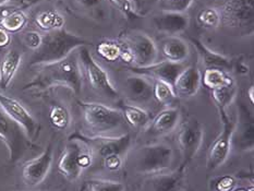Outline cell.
I'll return each mask as SVG.
<instances>
[{
    "label": "cell",
    "instance_id": "obj_1",
    "mask_svg": "<svg viewBox=\"0 0 254 191\" xmlns=\"http://www.w3.org/2000/svg\"><path fill=\"white\" fill-rule=\"evenodd\" d=\"M76 51L59 62L38 65L37 73L24 85L23 90L46 91L52 87L63 86L72 91L75 95H80L83 76Z\"/></svg>",
    "mask_w": 254,
    "mask_h": 191
},
{
    "label": "cell",
    "instance_id": "obj_2",
    "mask_svg": "<svg viewBox=\"0 0 254 191\" xmlns=\"http://www.w3.org/2000/svg\"><path fill=\"white\" fill-rule=\"evenodd\" d=\"M88 43L85 38L63 29L48 32L43 36L41 47L34 52L30 62L31 67L52 64L64 59L71 53L80 47L87 46Z\"/></svg>",
    "mask_w": 254,
    "mask_h": 191
},
{
    "label": "cell",
    "instance_id": "obj_3",
    "mask_svg": "<svg viewBox=\"0 0 254 191\" xmlns=\"http://www.w3.org/2000/svg\"><path fill=\"white\" fill-rule=\"evenodd\" d=\"M222 24L240 35H252L254 31V0H215Z\"/></svg>",
    "mask_w": 254,
    "mask_h": 191
},
{
    "label": "cell",
    "instance_id": "obj_4",
    "mask_svg": "<svg viewBox=\"0 0 254 191\" xmlns=\"http://www.w3.org/2000/svg\"><path fill=\"white\" fill-rule=\"evenodd\" d=\"M87 127L95 132H112L124 125L120 111L96 102H79Z\"/></svg>",
    "mask_w": 254,
    "mask_h": 191
},
{
    "label": "cell",
    "instance_id": "obj_5",
    "mask_svg": "<svg viewBox=\"0 0 254 191\" xmlns=\"http://www.w3.org/2000/svg\"><path fill=\"white\" fill-rule=\"evenodd\" d=\"M174 150L166 143L141 147L135 154V169L139 173L155 175L168 169L174 162Z\"/></svg>",
    "mask_w": 254,
    "mask_h": 191
},
{
    "label": "cell",
    "instance_id": "obj_6",
    "mask_svg": "<svg viewBox=\"0 0 254 191\" xmlns=\"http://www.w3.org/2000/svg\"><path fill=\"white\" fill-rule=\"evenodd\" d=\"M218 114L222 130L209 147L206 158L207 171H215L227 161L234 142L236 122L229 116L226 109H218Z\"/></svg>",
    "mask_w": 254,
    "mask_h": 191
},
{
    "label": "cell",
    "instance_id": "obj_7",
    "mask_svg": "<svg viewBox=\"0 0 254 191\" xmlns=\"http://www.w3.org/2000/svg\"><path fill=\"white\" fill-rule=\"evenodd\" d=\"M0 141L5 145L9 153V161L15 163L21 160L32 145L24 131L14 123L0 106Z\"/></svg>",
    "mask_w": 254,
    "mask_h": 191
},
{
    "label": "cell",
    "instance_id": "obj_8",
    "mask_svg": "<svg viewBox=\"0 0 254 191\" xmlns=\"http://www.w3.org/2000/svg\"><path fill=\"white\" fill-rule=\"evenodd\" d=\"M78 52L81 68H83L92 89L95 90L99 94L110 98H117L119 95L118 91L110 80L107 71L94 59L87 46L80 47Z\"/></svg>",
    "mask_w": 254,
    "mask_h": 191
},
{
    "label": "cell",
    "instance_id": "obj_9",
    "mask_svg": "<svg viewBox=\"0 0 254 191\" xmlns=\"http://www.w3.org/2000/svg\"><path fill=\"white\" fill-rule=\"evenodd\" d=\"M0 106L14 123L20 126L27 139L31 142L37 139L41 131V125L23 104L0 92Z\"/></svg>",
    "mask_w": 254,
    "mask_h": 191
},
{
    "label": "cell",
    "instance_id": "obj_10",
    "mask_svg": "<svg viewBox=\"0 0 254 191\" xmlns=\"http://www.w3.org/2000/svg\"><path fill=\"white\" fill-rule=\"evenodd\" d=\"M204 140V128L197 119L190 118L182 123L177 134V143L184 157V165H188L197 152Z\"/></svg>",
    "mask_w": 254,
    "mask_h": 191
},
{
    "label": "cell",
    "instance_id": "obj_11",
    "mask_svg": "<svg viewBox=\"0 0 254 191\" xmlns=\"http://www.w3.org/2000/svg\"><path fill=\"white\" fill-rule=\"evenodd\" d=\"M126 45L133 56L134 67H146L156 63L158 48L153 38L145 33L133 32L126 37Z\"/></svg>",
    "mask_w": 254,
    "mask_h": 191
},
{
    "label": "cell",
    "instance_id": "obj_12",
    "mask_svg": "<svg viewBox=\"0 0 254 191\" xmlns=\"http://www.w3.org/2000/svg\"><path fill=\"white\" fill-rule=\"evenodd\" d=\"M54 162L53 146L49 144L41 155L27 161L22 168V177L29 186L40 185L43 183L51 171Z\"/></svg>",
    "mask_w": 254,
    "mask_h": 191
},
{
    "label": "cell",
    "instance_id": "obj_13",
    "mask_svg": "<svg viewBox=\"0 0 254 191\" xmlns=\"http://www.w3.org/2000/svg\"><path fill=\"white\" fill-rule=\"evenodd\" d=\"M240 150L252 151L254 147V118L245 103L238 105V122L236 123L234 140Z\"/></svg>",
    "mask_w": 254,
    "mask_h": 191
},
{
    "label": "cell",
    "instance_id": "obj_14",
    "mask_svg": "<svg viewBox=\"0 0 254 191\" xmlns=\"http://www.w3.org/2000/svg\"><path fill=\"white\" fill-rule=\"evenodd\" d=\"M187 166L182 165L170 173L155 174L147 179L144 185L145 191H182L187 182Z\"/></svg>",
    "mask_w": 254,
    "mask_h": 191
},
{
    "label": "cell",
    "instance_id": "obj_15",
    "mask_svg": "<svg viewBox=\"0 0 254 191\" xmlns=\"http://www.w3.org/2000/svg\"><path fill=\"white\" fill-rule=\"evenodd\" d=\"M186 67L187 65H185V64H176L168 62V60H164V62H156L150 65H146V67H132L131 70L133 73L166 82L169 85L174 86L177 76Z\"/></svg>",
    "mask_w": 254,
    "mask_h": 191
},
{
    "label": "cell",
    "instance_id": "obj_16",
    "mask_svg": "<svg viewBox=\"0 0 254 191\" xmlns=\"http://www.w3.org/2000/svg\"><path fill=\"white\" fill-rule=\"evenodd\" d=\"M190 19L185 12H170L161 11V13L153 18V24L155 29L169 36H177L184 33L189 26Z\"/></svg>",
    "mask_w": 254,
    "mask_h": 191
},
{
    "label": "cell",
    "instance_id": "obj_17",
    "mask_svg": "<svg viewBox=\"0 0 254 191\" xmlns=\"http://www.w3.org/2000/svg\"><path fill=\"white\" fill-rule=\"evenodd\" d=\"M202 74L195 65H189L181 71L174 83V91L177 97L190 98L200 90Z\"/></svg>",
    "mask_w": 254,
    "mask_h": 191
},
{
    "label": "cell",
    "instance_id": "obj_18",
    "mask_svg": "<svg viewBox=\"0 0 254 191\" xmlns=\"http://www.w3.org/2000/svg\"><path fill=\"white\" fill-rule=\"evenodd\" d=\"M93 142H96L95 152L96 154L102 157L103 160L108 156L120 155L123 156L131 146V135L129 133L121 134L119 136H96L90 139Z\"/></svg>",
    "mask_w": 254,
    "mask_h": 191
},
{
    "label": "cell",
    "instance_id": "obj_19",
    "mask_svg": "<svg viewBox=\"0 0 254 191\" xmlns=\"http://www.w3.org/2000/svg\"><path fill=\"white\" fill-rule=\"evenodd\" d=\"M81 145L76 140H71L64 147L58 161L59 173L69 180H75L80 177L82 169L79 166V154Z\"/></svg>",
    "mask_w": 254,
    "mask_h": 191
},
{
    "label": "cell",
    "instance_id": "obj_20",
    "mask_svg": "<svg viewBox=\"0 0 254 191\" xmlns=\"http://www.w3.org/2000/svg\"><path fill=\"white\" fill-rule=\"evenodd\" d=\"M127 95L136 103L148 102L153 96V82L145 75L132 73L125 81Z\"/></svg>",
    "mask_w": 254,
    "mask_h": 191
},
{
    "label": "cell",
    "instance_id": "obj_21",
    "mask_svg": "<svg viewBox=\"0 0 254 191\" xmlns=\"http://www.w3.org/2000/svg\"><path fill=\"white\" fill-rule=\"evenodd\" d=\"M180 120V112L176 107H167L148 124L147 132L152 135H165L175 130Z\"/></svg>",
    "mask_w": 254,
    "mask_h": 191
},
{
    "label": "cell",
    "instance_id": "obj_22",
    "mask_svg": "<svg viewBox=\"0 0 254 191\" xmlns=\"http://www.w3.org/2000/svg\"><path fill=\"white\" fill-rule=\"evenodd\" d=\"M190 42L197 51L198 55L202 58L203 64L206 65V68H217L224 71H230L234 68V63L230 58L224 56V55L212 51L206 45L194 37H190Z\"/></svg>",
    "mask_w": 254,
    "mask_h": 191
},
{
    "label": "cell",
    "instance_id": "obj_23",
    "mask_svg": "<svg viewBox=\"0 0 254 191\" xmlns=\"http://www.w3.org/2000/svg\"><path fill=\"white\" fill-rule=\"evenodd\" d=\"M161 51L166 60L176 64H185L190 56L188 43L179 36H168L162 42Z\"/></svg>",
    "mask_w": 254,
    "mask_h": 191
},
{
    "label": "cell",
    "instance_id": "obj_24",
    "mask_svg": "<svg viewBox=\"0 0 254 191\" xmlns=\"http://www.w3.org/2000/svg\"><path fill=\"white\" fill-rule=\"evenodd\" d=\"M22 53L11 49L2 58L0 64V89L5 90L12 82L22 63Z\"/></svg>",
    "mask_w": 254,
    "mask_h": 191
},
{
    "label": "cell",
    "instance_id": "obj_25",
    "mask_svg": "<svg viewBox=\"0 0 254 191\" xmlns=\"http://www.w3.org/2000/svg\"><path fill=\"white\" fill-rule=\"evenodd\" d=\"M123 115L125 120H127L130 126L133 128L141 129L145 128L151 123V115L144 108L131 104L123 105Z\"/></svg>",
    "mask_w": 254,
    "mask_h": 191
},
{
    "label": "cell",
    "instance_id": "obj_26",
    "mask_svg": "<svg viewBox=\"0 0 254 191\" xmlns=\"http://www.w3.org/2000/svg\"><path fill=\"white\" fill-rule=\"evenodd\" d=\"M202 82L207 89L212 91L233 84L235 83V80L227 73V71L217 68H206L202 75Z\"/></svg>",
    "mask_w": 254,
    "mask_h": 191
},
{
    "label": "cell",
    "instance_id": "obj_27",
    "mask_svg": "<svg viewBox=\"0 0 254 191\" xmlns=\"http://www.w3.org/2000/svg\"><path fill=\"white\" fill-rule=\"evenodd\" d=\"M35 23L41 30L48 33L63 29L64 25V18L56 10H45L36 15Z\"/></svg>",
    "mask_w": 254,
    "mask_h": 191
},
{
    "label": "cell",
    "instance_id": "obj_28",
    "mask_svg": "<svg viewBox=\"0 0 254 191\" xmlns=\"http://www.w3.org/2000/svg\"><path fill=\"white\" fill-rule=\"evenodd\" d=\"M49 122L54 128L65 130L70 127L72 116L69 108L64 104H54L49 111Z\"/></svg>",
    "mask_w": 254,
    "mask_h": 191
},
{
    "label": "cell",
    "instance_id": "obj_29",
    "mask_svg": "<svg viewBox=\"0 0 254 191\" xmlns=\"http://www.w3.org/2000/svg\"><path fill=\"white\" fill-rule=\"evenodd\" d=\"M27 23V16L22 10H15L5 14L0 20V27L9 33H15L24 29Z\"/></svg>",
    "mask_w": 254,
    "mask_h": 191
},
{
    "label": "cell",
    "instance_id": "obj_30",
    "mask_svg": "<svg viewBox=\"0 0 254 191\" xmlns=\"http://www.w3.org/2000/svg\"><path fill=\"white\" fill-rule=\"evenodd\" d=\"M237 84L236 82L233 84L219 87L216 90L211 91V96L216 105L217 109H226L231 103L234 102L237 95Z\"/></svg>",
    "mask_w": 254,
    "mask_h": 191
},
{
    "label": "cell",
    "instance_id": "obj_31",
    "mask_svg": "<svg viewBox=\"0 0 254 191\" xmlns=\"http://www.w3.org/2000/svg\"><path fill=\"white\" fill-rule=\"evenodd\" d=\"M196 21L198 25L206 30H215L222 24L219 11L214 5H209L198 11Z\"/></svg>",
    "mask_w": 254,
    "mask_h": 191
},
{
    "label": "cell",
    "instance_id": "obj_32",
    "mask_svg": "<svg viewBox=\"0 0 254 191\" xmlns=\"http://www.w3.org/2000/svg\"><path fill=\"white\" fill-rule=\"evenodd\" d=\"M153 96L156 98L159 104L164 106H170L177 98L174 87L166 82L154 80L153 83Z\"/></svg>",
    "mask_w": 254,
    "mask_h": 191
},
{
    "label": "cell",
    "instance_id": "obj_33",
    "mask_svg": "<svg viewBox=\"0 0 254 191\" xmlns=\"http://www.w3.org/2000/svg\"><path fill=\"white\" fill-rule=\"evenodd\" d=\"M88 191H126L123 183L106 179H92L86 183Z\"/></svg>",
    "mask_w": 254,
    "mask_h": 191
},
{
    "label": "cell",
    "instance_id": "obj_34",
    "mask_svg": "<svg viewBox=\"0 0 254 191\" xmlns=\"http://www.w3.org/2000/svg\"><path fill=\"white\" fill-rule=\"evenodd\" d=\"M96 51L105 60L113 63L119 59L121 46L114 42H103L97 46Z\"/></svg>",
    "mask_w": 254,
    "mask_h": 191
},
{
    "label": "cell",
    "instance_id": "obj_35",
    "mask_svg": "<svg viewBox=\"0 0 254 191\" xmlns=\"http://www.w3.org/2000/svg\"><path fill=\"white\" fill-rule=\"evenodd\" d=\"M194 0H158V7L161 11H170V12H182L190 8Z\"/></svg>",
    "mask_w": 254,
    "mask_h": 191
},
{
    "label": "cell",
    "instance_id": "obj_36",
    "mask_svg": "<svg viewBox=\"0 0 254 191\" xmlns=\"http://www.w3.org/2000/svg\"><path fill=\"white\" fill-rule=\"evenodd\" d=\"M237 182L236 178L231 175H224L216 179H214L211 187L213 191H234L236 189Z\"/></svg>",
    "mask_w": 254,
    "mask_h": 191
},
{
    "label": "cell",
    "instance_id": "obj_37",
    "mask_svg": "<svg viewBox=\"0 0 254 191\" xmlns=\"http://www.w3.org/2000/svg\"><path fill=\"white\" fill-rule=\"evenodd\" d=\"M22 42H23L26 47H29L32 51H37L41 47L43 42V35L37 31H29L25 32L22 36Z\"/></svg>",
    "mask_w": 254,
    "mask_h": 191
},
{
    "label": "cell",
    "instance_id": "obj_38",
    "mask_svg": "<svg viewBox=\"0 0 254 191\" xmlns=\"http://www.w3.org/2000/svg\"><path fill=\"white\" fill-rule=\"evenodd\" d=\"M110 1H112L116 7H118L119 10L123 11V12L128 16L129 19L140 18V16L135 13L132 0H110Z\"/></svg>",
    "mask_w": 254,
    "mask_h": 191
},
{
    "label": "cell",
    "instance_id": "obj_39",
    "mask_svg": "<svg viewBox=\"0 0 254 191\" xmlns=\"http://www.w3.org/2000/svg\"><path fill=\"white\" fill-rule=\"evenodd\" d=\"M104 166L105 168H107L108 171L116 172L118 169L121 168L123 166V157L120 155H113V156H108L103 160Z\"/></svg>",
    "mask_w": 254,
    "mask_h": 191
},
{
    "label": "cell",
    "instance_id": "obj_40",
    "mask_svg": "<svg viewBox=\"0 0 254 191\" xmlns=\"http://www.w3.org/2000/svg\"><path fill=\"white\" fill-rule=\"evenodd\" d=\"M93 157H94V154L91 153V150L90 151H84L83 149L81 150L79 154V166L81 167L82 171L85 168H88L92 165Z\"/></svg>",
    "mask_w": 254,
    "mask_h": 191
},
{
    "label": "cell",
    "instance_id": "obj_41",
    "mask_svg": "<svg viewBox=\"0 0 254 191\" xmlns=\"http://www.w3.org/2000/svg\"><path fill=\"white\" fill-rule=\"evenodd\" d=\"M154 1H157L158 0H135V7H133L135 13L140 16V12L141 10H143V12L141 15L145 14V11L147 10V8L151 7V3H153Z\"/></svg>",
    "mask_w": 254,
    "mask_h": 191
},
{
    "label": "cell",
    "instance_id": "obj_42",
    "mask_svg": "<svg viewBox=\"0 0 254 191\" xmlns=\"http://www.w3.org/2000/svg\"><path fill=\"white\" fill-rule=\"evenodd\" d=\"M80 7L83 9H94L103 2V0H76Z\"/></svg>",
    "mask_w": 254,
    "mask_h": 191
},
{
    "label": "cell",
    "instance_id": "obj_43",
    "mask_svg": "<svg viewBox=\"0 0 254 191\" xmlns=\"http://www.w3.org/2000/svg\"><path fill=\"white\" fill-rule=\"evenodd\" d=\"M11 35L10 33L0 27V48H4L10 45Z\"/></svg>",
    "mask_w": 254,
    "mask_h": 191
},
{
    "label": "cell",
    "instance_id": "obj_44",
    "mask_svg": "<svg viewBox=\"0 0 254 191\" xmlns=\"http://www.w3.org/2000/svg\"><path fill=\"white\" fill-rule=\"evenodd\" d=\"M237 67V72L240 73V74H247L249 73V65H248L246 63L244 62H238L236 64Z\"/></svg>",
    "mask_w": 254,
    "mask_h": 191
},
{
    "label": "cell",
    "instance_id": "obj_45",
    "mask_svg": "<svg viewBox=\"0 0 254 191\" xmlns=\"http://www.w3.org/2000/svg\"><path fill=\"white\" fill-rule=\"evenodd\" d=\"M247 94H248V97H249L251 104H254V85L253 84L249 87V89H248Z\"/></svg>",
    "mask_w": 254,
    "mask_h": 191
},
{
    "label": "cell",
    "instance_id": "obj_46",
    "mask_svg": "<svg viewBox=\"0 0 254 191\" xmlns=\"http://www.w3.org/2000/svg\"><path fill=\"white\" fill-rule=\"evenodd\" d=\"M234 191H254L253 190V186H251L250 188H238V189H235Z\"/></svg>",
    "mask_w": 254,
    "mask_h": 191
},
{
    "label": "cell",
    "instance_id": "obj_47",
    "mask_svg": "<svg viewBox=\"0 0 254 191\" xmlns=\"http://www.w3.org/2000/svg\"><path fill=\"white\" fill-rule=\"evenodd\" d=\"M9 1H11V0H0V8L4 7V5L7 4Z\"/></svg>",
    "mask_w": 254,
    "mask_h": 191
},
{
    "label": "cell",
    "instance_id": "obj_48",
    "mask_svg": "<svg viewBox=\"0 0 254 191\" xmlns=\"http://www.w3.org/2000/svg\"><path fill=\"white\" fill-rule=\"evenodd\" d=\"M85 190H86V184H84L83 186H82L79 191H85Z\"/></svg>",
    "mask_w": 254,
    "mask_h": 191
},
{
    "label": "cell",
    "instance_id": "obj_49",
    "mask_svg": "<svg viewBox=\"0 0 254 191\" xmlns=\"http://www.w3.org/2000/svg\"><path fill=\"white\" fill-rule=\"evenodd\" d=\"M0 9H1V8H0Z\"/></svg>",
    "mask_w": 254,
    "mask_h": 191
}]
</instances>
